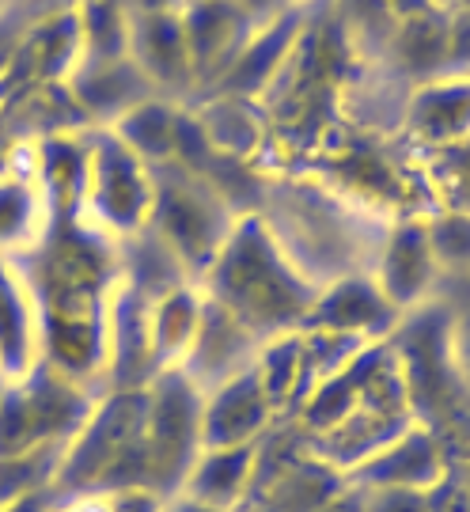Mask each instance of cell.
I'll return each mask as SVG.
<instances>
[{"mask_svg":"<svg viewBox=\"0 0 470 512\" xmlns=\"http://www.w3.org/2000/svg\"><path fill=\"white\" fill-rule=\"evenodd\" d=\"M19 266L38 304L42 361L91 391H107V315L122 285L118 239L84 220H61L19 255Z\"/></svg>","mask_w":470,"mask_h":512,"instance_id":"obj_1","label":"cell"},{"mask_svg":"<svg viewBox=\"0 0 470 512\" xmlns=\"http://www.w3.org/2000/svg\"><path fill=\"white\" fill-rule=\"evenodd\" d=\"M198 285L262 342L308 327L319 296V285L292 262L262 213H243L235 220L232 236L224 239Z\"/></svg>","mask_w":470,"mask_h":512,"instance_id":"obj_2","label":"cell"},{"mask_svg":"<svg viewBox=\"0 0 470 512\" xmlns=\"http://www.w3.org/2000/svg\"><path fill=\"white\" fill-rule=\"evenodd\" d=\"M145 414L148 387L103 391L57 459L50 482L57 497L80 501V497L114 494L126 486H148Z\"/></svg>","mask_w":470,"mask_h":512,"instance_id":"obj_3","label":"cell"},{"mask_svg":"<svg viewBox=\"0 0 470 512\" xmlns=\"http://www.w3.org/2000/svg\"><path fill=\"white\" fill-rule=\"evenodd\" d=\"M152 179H156V202L148 228L179 255V262L198 281L243 213H235L232 198L209 175L179 160L152 167Z\"/></svg>","mask_w":470,"mask_h":512,"instance_id":"obj_4","label":"cell"},{"mask_svg":"<svg viewBox=\"0 0 470 512\" xmlns=\"http://www.w3.org/2000/svg\"><path fill=\"white\" fill-rule=\"evenodd\" d=\"M99 395L103 391L76 384L46 361H38L23 380H8L0 391V463L61 452Z\"/></svg>","mask_w":470,"mask_h":512,"instance_id":"obj_5","label":"cell"},{"mask_svg":"<svg viewBox=\"0 0 470 512\" xmlns=\"http://www.w3.org/2000/svg\"><path fill=\"white\" fill-rule=\"evenodd\" d=\"M156 202L152 167L114 137V129L99 126L88 133V183L80 220L99 228L110 239H129L148 228Z\"/></svg>","mask_w":470,"mask_h":512,"instance_id":"obj_6","label":"cell"},{"mask_svg":"<svg viewBox=\"0 0 470 512\" xmlns=\"http://www.w3.org/2000/svg\"><path fill=\"white\" fill-rule=\"evenodd\" d=\"M201 387L182 372L167 368L148 384L145 414V452H148V486L160 497H179L186 475L201 456Z\"/></svg>","mask_w":470,"mask_h":512,"instance_id":"obj_7","label":"cell"},{"mask_svg":"<svg viewBox=\"0 0 470 512\" xmlns=\"http://www.w3.org/2000/svg\"><path fill=\"white\" fill-rule=\"evenodd\" d=\"M349 486V478L319 459L308 444L292 448L281 463L258 456L254 486L247 497V512H319Z\"/></svg>","mask_w":470,"mask_h":512,"instance_id":"obj_8","label":"cell"},{"mask_svg":"<svg viewBox=\"0 0 470 512\" xmlns=\"http://www.w3.org/2000/svg\"><path fill=\"white\" fill-rule=\"evenodd\" d=\"M436 277H440V266H436L433 247H429L425 213L395 220L383 232L380 255H376V266H372V281L380 285V293L402 315H410V311L429 304Z\"/></svg>","mask_w":470,"mask_h":512,"instance_id":"obj_9","label":"cell"},{"mask_svg":"<svg viewBox=\"0 0 470 512\" xmlns=\"http://www.w3.org/2000/svg\"><path fill=\"white\" fill-rule=\"evenodd\" d=\"M402 319L406 315L380 293L372 274H349L330 285H319L304 330H330V334H345V338L372 346V342H391Z\"/></svg>","mask_w":470,"mask_h":512,"instance_id":"obj_10","label":"cell"},{"mask_svg":"<svg viewBox=\"0 0 470 512\" xmlns=\"http://www.w3.org/2000/svg\"><path fill=\"white\" fill-rule=\"evenodd\" d=\"M444 475H448V459H444L440 440L425 421H414L406 433H398L391 444H383L376 456L364 459L357 471H349V482L364 486V490H425V494H436L444 486Z\"/></svg>","mask_w":470,"mask_h":512,"instance_id":"obj_11","label":"cell"},{"mask_svg":"<svg viewBox=\"0 0 470 512\" xmlns=\"http://www.w3.org/2000/svg\"><path fill=\"white\" fill-rule=\"evenodd\" d=\"M262 338H254L251 330L243 327L235 315L213 304L205 296V315H201V327L194 334V342L182 357V372L201 387V395H209L213 387L228 384L235 376L251 372L258 353H262Z\"/></svg>","mask_w":470,"mask_h":512,"instance_id":"obj_12","label":"cell"},{"mask_svg":"<svg viewBox=\"0 0 470 512\" xmlns=\"http://www.w3.org/2000/svg\"><path fill=\"white\" fill-rule=\"evenodd\" d=\"M273 410L258 372H243L228 384L213 387L201 406V444L205 448H235V444H258L270 433Z\"/></svg>","mask_w":470,"mask_h":512,"instance_id":"obj_13","label":"cell"},{"mask_svg":"<svg viewBox=\"0 0 470 512\" xmlns=\"http://www.w3.org/2000/svg\"><path fill=\"white\" fill-rule=\"evenodd\" d=\"M182 27H186L194 84H217L220 73L254 35L251 19L243 16L235 0H190L182 8Z\"/></svg>","mask_w":470,"mask_h":512,"instance_id":"obj_14","label":"cell"},{"mask_svg":"<svg viewBox=\"0 0 470 512\" xmlns=\"http://www.w3.org/2000/svg\"><path fill=\"white\" fill-rule=\"evenodd\" d=\"M65 92L76 103L80 118L88 122L103 118V126H110L126 110L152 99V84L129 57H80L65 80Z\"/></svg>","mask_w":470,"mask_h":512,"instance_id":"obj_15","label":"cell"},{"mask_svg":"<svg viewBox=\"0 0 470 512\" xmlns=\"http://www.w3.org/2000/svg\"><path fill=\"white\" fill-rule=\"evenodd\" d=\"M129 61L152 88H194V65L186 46L182 12H129Z\"/></svg>","mask_w":470,"mask_h":512,"instance_id":"obj_16","label":"cell"},{"mask_svg":"<svg viewBox=\"0 0 470 512\" xmlns=\"http://www.w3.org/2000/svg\"><path fill=\"white\" fill-rule=\"evenodd\" d=\"M42 361L38 304L19 258H0V376L23 380Z\"/></svg>","mask_w":470,"mask_h":512,"instance_id":"obj_17","label":"cell"},{"mask_svg":"<svg viewBox=\"0 0 470 512\" xmlns=\"http://www.w3.org/2000/svg\"><path fill=\"white\" fill-rule=\"evenodd\" d=\"M258 456H262V440L235 444V448H201V456L194 459V467L186 475L182 494L209 505V509L243 512L254 486Z\"/></svg>","mask_w":470,"mask_h":512,"instance_id":"obj_18","label":"cell"},{"mask_svg":"<svg viewBox=\"0 0 470 512\" xmlns=\"http://www.w3.org/2000/svg\"><path fill=\"white\" fill-rule=\"evenodd\" d=\"M406 129L421 148L448 145L470 133V76L421 80L406 103Z\"/></svg>","mask_w":470,"mask_h":512,"instance_id":"obj_19","label":"cell"},{"mask_svg":"<svg viewBox=\"0 0 470 512\" xmlns=\"http://www.w3.org/2000/svg\"><path fill=\"white\" fill-rule=\"evenodd\" d=\"M300 38V12L292 8L281 19H273L270 27H258L247 46L239 50L232 65L220 73L217 95H235V99H254L262 88H270L273 76L281 73V61L289 57L292 42Z\"/></svg>","mask_w":470,"mask_h":512,"instance_id":"obj_20","label":"cell"},{"mask_svg":"<svg viewBox=\"0 0 470 512\" xmlns=\"http://www.w3.org/2000/svg\"><path fill=\"white\" fill-rule=\"evenodd\" d=\"M201 315H205V293H201L198 281L179 285L171 293H163L152 300L148 311V346H152V368L156 376L167 368H179L186 349L194 342V334L201 327Z\"/></svg>","mask_w":470,"mask_h":512,"instance_id":"obj_21","label":"cell"},{"mask_svg":"<svg viewBox=\"0 0 470 512\" xmlns=\"http://www.w3.org/2000/svg\"><path fill=\"white\" fill-rule=\"evenodd\" d=\"M50 228V213L42 202V190L19 164V152L8 171H0V258H19Z\"/></svg>","mask_w":470,"mask_h":512,"instance_id":"obj_22","label":"cell"},{"mask_svg":"<svg viewBox=\"0 0 470 512\" xmlns=\"http://www.w3.org/2000/svg\"><path fill=\"white\" fill-rule=\"evenodd\" d=\"M182 114L179 107H171L167 99H145L133 110H126L118 122H110L118 141H126L148 167L171 164L179 156V137H182Z\"/></svg>","mask_w":470,"mask_h":512,"instance_id":"obj_23","label":"cell"},{"mask_svg":"<svg viewBox=\"0 0 470 512\" xmlns=\"http://www.w3.org/2000/svg\"><path fill=\"white\" fill-rule=\"evenodd\" d=\"M421 183L433 198L429 213H470V133L448 145L421 148Z\"/></svg>","mask_w":470,"mask_h":512,"instance_id":"obj_24","label":"cell"},{"mask_svg":"<svg viewBox=\"0 0 470 512\" xmlns=\"http://www.w3.org/2000/svg\"><path fill=\"white\" fill-rule=\"evenodd\" d=\"M425 232L440 274L470 270V213H448V209L425 213Z\"/></svg>","mask_w":470,"mask_h":512,"instance_id":"obj_25","label":"cell"},{"mask_svg":"<svg viewBox=\"0 0 470 512\" xmlns=\"http://www.w3.org/2000/svg\"><path fill=\"white\" fill-rule=\"evenodd\" d=\"M364 512H436L433 494L425 490H364Z\"/></svg>","mask_w":470,"mask_h":512,"instance_id":"obj_26","label":"cell"},{"mask_svg":"<svg viewBox=\"0 0 470 512\" xmlns=\"http://www.w3.org/2000/svg\"><path fill=\"white\" fill-rule=\"evenodd\" d=\"M99 505H103V512H163L167 497H160L152 486H126V490L103 494Z\"/></svg>","mask_w":470,"mask_h":512,"instance_id":"obj_27","label":"cell"},{"mask_svg":"<svg viewBox=\"0 0 470 512\" xmlns=\"http://www.w3.org/2000/svg\"><path fill=\"white\" fill-rule=\"evenodd\" d=\"M61 509V497L50 482H42V486H31V490H19L16 497H8L0 512H57Z\"/></svg>","mask_w":470,"mask_h":512,"instance_id":"obj_28","label":"cell"},{"mask_svg":"<svg viewBox=\"0 0 470 512\" xmlns=\"http://www.w3.org/2000/svg\"><path fill=\"white\" fill-rule=\"evenodd\" d=\"M239 8H243V16L251 19V27H270L273 19H281L285 12H292V4L296 0H235Z\"/></svg>","mask_w":470,"mask_h":512,"instance_id":"obj_29","label":"cell"},{"mask_svg":"<svg viewBox=\"0 0 470 512\" xmlns=\"http://www.w3.org/2000/svg\"><path fill=\"white\" fill-rule=\"evenodd\" d=\"M319 512H364V494H361V486H353V482H349V486H345L342 494L334 497L330 505H323Z\"/></svg>","mask_w":470,"mask_h":512,"instance_id":"obj_30","label":"cell"},{"mask_svg":"<svg viewBox=\"0 0 470 512\" xmlns=\"http://www.w3.org/2000/svg\"><path fill=\"white\" fill-rule=\"evenodd\" d=\"M129 12H182L186 0H126Z\"/></svg>","mask_w":470,"mask_h":512,"instance_id":"obj_31","label":"cell"},{"mask_svg":"<svg viewBox=\"0 0 470 512\" xmlns=\"http://www.w3.org/2000/svg\"><path fill=\"white\" fill-rule=\"evenodd\" d=\"M163 512H220V509H209V505H201V501H194V497H167V505H163Z\"/></svg>","mask_w":470,"mask_h":512,"instance_id":"obj_32","label":"cell"},{"mask_svg":"<svg viewBox=\"0 0 470 512\" xmlns=\"http://www.w3.org/2000/svg\"><path fill=\"white\" fill-rule=\"evenodd\" d=\"M4 8H8V0H0V12H4Z\"/></svg>","mask_w":470,"mask_h":512,"instance_id":"obj_33","label":"cell"},{"mask_svg":"<svg viewBox=\"0 0 470 512\" xmlns=\"http://www.w3.org/2000/svg\"><path fill=\"white\" fill-rule=\"evenodd\" d=\"M4 384H8V380H4V376H0V391H4Z\"/></svg>","mask_w":470,"mask_h":512,"instance_id":"obj_34","label":"cell"},{"mask_svg":"<svg viewBox=\"0 0 470 512\" xmlns=\"http://www.w3.org/2000/svg\"><path fill=\"white\" fill-rule=\"evenodd\" d=\"M186 4H190V0H186Z\"/></svg>","mask_w":470,"mask_h":512,"instance_id":"obj_35","label":"cell"}]
</instances>
